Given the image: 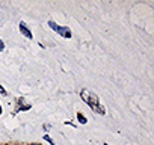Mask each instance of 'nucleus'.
Masks as SVG:
<instances>
[{
    "instance_id": "nucleus-6",
    "label": "nucleus",
    "mask_w": 154,
    "mask_h": 145,
    "mask_svg": "<svg viewBox=\"0 0 154 145\" xmlns=\"http://www.w3.org/2000/svg\"><path fill=\"white\" fill-rule=\"evenodd\" d=\"M0 92H2V94H5V89H3L2 86H0Z\"/></svg>"
},
{
    "instance_id": "nucleus-3",
    "label": "nucleus",
    "mask_w": 154,
    "mask_h": 145,
    "mask_svg": "<svg viewBox=\"0 0 154 145\" xmlns=\"http://www.w3.org/2000/svg\"><path fill=\"white\" fill-rule=\"evenodd\" d=\"M20 30H21V33H23L26 38H32V33H30V30L24 26V23H20Z\"/></svg>"
},
{
    "instance_id": "nucleus-5",
    "label": "nucleus",
    "mask_w": 154,
    "mask_h": 145,
    "mask_svg": "<svg viewBox=\"0 0 154 145\" xmlns=\"http://www.w3.org/2000/svg\"><path fill=\"white\" fill-rule=\"evenodd\" d=\"M2 50H3V42L0 41V51H2Z\"/></svg>"
},
{
    "instance_id": "nucleus-8",
    "label": "nucleus",
    "mask_w": 154,
    "mask_h": 145,
    "mask_svg": "<svg viewBox=\"0 0 154 145\" xmlns=\"http://www.w3.org/2000/svg\"><path fill=\"white\" fill-rule=\"evenodd\" d=\"M32 145H39V143H32Z\"/></svg>"
},
{
    "instance_id": "nucleus-9",
    "label": "nucleus",
    "mask_w": 154,
    "mask_h": 145,
    "mask_svg": "<svg viewBox=\"0 0 154 145\" xmlns=\"http://www.w3.org/2000/svg\"><path fill=\"white\" fill-rule=\"evenodd\" d=\"M104 145H107V143H104Z\"/></svg>"
},
{
    "instance_id": "nucleus-4",
    "label": "nucleus",
    "mask_w": 154,
    "mask_h": 145,
    "mask_svg": "<svg viewBox=\"0 0 154 145\" xmlns=\"http://www.w3.org/2000/svg\"><path fill=\"white\" fill-rule=\"evenodd\" d=\"M77 118H79V121H80L82 124H86V118H85L82 113H79V115H77Z\"/></svg>"
},
{
    "instance_id": "nucleus-1",
    "label": "nucleus",
    "mask_w": 154,
    "mask_h": 145,
    "mask_svg": "<svg viewBox=\"0 0 154 145\" xmlns=\"http://www.w3.org/2000/svg\"><path fill=\"white\" fill-rule=\"evenodd\" d=\"M82 98H83V100H85L92 109H95L98 113H101V115L104 113V110H101V106L98 104V100H97V97H95L94 94H91L89 91L83 89V91H82Z\"/></svg>"
},
{
    "instance_id": "nucleus-2",
    "label": "nucleus",
    "mask_w": 154,
    "mask_h": 145,
    "mask_svg": "<svg viewBox=\"0 0 154 145\" xmlns=\"http://www.w3.org/2000/svg\"><path fill=\"white\" fill-rule=\"evenodd\" d=\"M48 24H50V27H51L53 30L59 32V33H60V35H62L63 38H71V30H69L68 27H60V26H56V24H54L53 21H50Z\"/></svg>"
},
{
    "instance_id": "nucleus-7",
    "label": "nucleus",
    "mask_w": 154,
    "mask_h": 145,
    "mask_svg": "<svg viewBox=\"0 0 154 145\" xmlns=\"http://www.w3.org/2000/svg\"><path fill=\"white\" fill-rule=\"evenodd\" d=\"M0 113H2V106H0Z\"/></svg>"
}]
</instances>
